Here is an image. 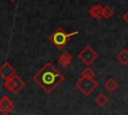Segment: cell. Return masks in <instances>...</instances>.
<instances>
[{
	"label": "cell",
	"instance_id": "obj_2",
	"mask_svg": "<svg viewBox=\"0 0 128 115\" xmlns=\"http://www.w3.org/2000/svg\"><path fill=\"white\" fill-rule=\"evenodd\" d=\"M75 34H78V31L67 33L62 27H59L48 37V39L56 49H63Z\"/></svg>",
	"mask_w": 128,
	"mask_h": 115
},
{
	"label": "cell",
	"instance_id": "obj_1",
	"mask_svg": "<svg viewBox=\"0 0 128 115\" xmlns=\"http://www.w3.org/2000/svg\"><path fill=\"white\" fill-rule=\"evenodd\" d=\"M64 75L58 71L51 62H47L43 67L33 76V80L41 87V89L50 94L55 90L64 80Z\"/></svg>",
	"mask_w": 128,
	"mask_h": 115
},
{
	"label": "cell",
	"instance_id": "obj_5",
	"mask_svg": "<svg viewBox=\"0 0 128 115\" xmlns=\"http://www.w3.org/2000/svg\"><path fill=\"white\" fill-rule=\"evenodd\" d=\"M3 86L10 92L12 93H18L20 92L24 86H25V82L24 80H22L18 75H14L12 76L11 78L7 79V80H4V83H3Z\"/></svg>",
	"mask_w": 128,
	"mask_h": 115
},
{
	"label": "cell",
	"instance_id": "obj_8",
	"mask_svg": "<svg viewBox=\"0 0 128 115\" xmlns=\"http://www.w3.org/2000/svg\"><path fill=\"white\" fill-rule=\"evenodd\" d=\"M88 13L97 20H100L103 17V7L99 4H94L88 9Z\"/></svg>",
	"mask_w": 128,
	"mask_h": 115
},
{
	"label": "cell",
	"instance_id": "obj_10",
	"mask_svg": "<svg viewBox=\"0 0 128 115\" xmlns=\"http://www.w3.org/2000/svg\"><path fill=\"white\" fill-rule=\"evenodd\" d=\"M116 58L118 60V62L122 65H127L128 64V50L126 48H123L122 50H120L117 55Z\"/></svg>",
	"mask_w": 128,
	"mask_h": 115
},
{
	"label": "cell",
	"instance_id": "obj_14",
	"mask_svg": "<svg viewBox=\"0 0 128 115\" xmlns=\"http://www.w3.org/2000/svg\"><path fill=\"white\" fill-rule=\"evenodd\" d=\"M94 71H93V69L92 68H90L89 66L88 67H86L83 71H82V73H81V77H85V78H93L94 77Z\"/></svg>",
	"mask_w": 128,
	"mask_h": 115
},
{
	"label": "cell",
	"instance_id": "obj_17",
	"mask_svg": "<svg viewBox=\"0 0 128 115\" xmlns=\"http://www.w3.org/2000/svg\"><path fill=\"white\" fill-rule=\"evenodd\" d=\"M10 1H15V0H10Z\"/></svg>",
	"mask_w": 128,
	"mask_h": 115
},
{
	"label": "cell",
	"instance_id": "obj_16",
	"mask_svg": "<svg viewBox=\"0 0 128 115\" xmlns=\"http://www.w3.org/2000/svg\"><path fill=\"white\" fill-rule=\"evenodd\" d=\"M120 115H125V114H120Z\"/></svg>",
	"mask_w": 128,
	"mask_h": 115
},
{
	"label": "cell",
	"instance_id": "obj_7",
	"mask_svg": "<svg viewBox=\"0 0 128 115\" xmlns=\"http://www.w3.org/2000/svg\"><path fill=\"white\" fill-rule=\"evenodd\" d=\"M14 75H16V70L8 61H5L0 66V77L4 80H7Z\"/></svg>",
	"mask_w": 128,
	"mask_h": 115
},
{
	"label": "cell",
	"instance_id": "obj_4",
	"mask_svg": "<svg viewBox=\"0 0 128 115\" xmlns=\"http://www.w3.org/2000/svg\"><path fill=\"white\" fill-rule=\"evenodd\" d=\"M77 57L87 66L91 65L97 58H98V53L90 46L86 45L77 55Z\"/></svg>",
	"mask_w": 128,
	"mask_h": 115
},
{
	"label": "cell",
	"instance_id": "obj_15",
	"mask_svg": "<svg viewBox=\"0 0 128 115\" xmlns=\"http://www.w3.org/2000/svg\"><path fill=\"white\" fill-rule=\"evenodd\" d=\"M123 20L126 22V23H128V11H126L125 13H124V15H123Z\"/></svg>",
	"mask_w": 128,
	"mask_h": 115
},
{
	"label": "cell",
	"instance_id": "obj_12",
	"mask_svg": "<svg viewBox=\"0 0 128 115\" xmlns=\"http://www.w3.org/2000/svg\"><path fill=\"white\" fill-rule=\"evenodd\" d=\"M118 86H119L118 82H117L115 79H113V78L108 79V80L105 82V85H104L105 89L108 90L109 92H114V91L118 88Z\"/></svg>",
	"mask_w": 128,
	"mask_h": 115
},
{
	"label": "cell",
	"instance_id": "obj_13",
	"mask_svg": "<svg viewBox=\"0 0 128 115\" xmlns=\"http://www.w3.org/2000/svg\"><path fill=\"white\" fill-rule=\"evenodd\" d=\"M113 15H114V10L112 8H110L107 5L103 7V17L105 19H110Z\"/></svg>",
	"mask_w": 128,
	"mask_h": 115
},
{
	"label": "cell",
	"instance_id": "obj_6",
	"mask_svg": "<svg viewBox=\"0 0 128 115\" xmlns=\"http://www.w3.org/2000/svg\"><path fill=\"white\" fill-rule=\"evenodd\" d=\"M14 109V103L9 96L5 95L0 98V113L3 115H8Z\"/></svg>",
	"mask_w": 128,
	"mask_h": 115
},
{
	"label": "cell",
	"instance_id": "obj_9",
	"mask_svg": "<svg viewBox=\"0 0 128 115\" xmlns=\"http://www.w3.org/2000/svg\"><path fill=\"white\" fill-rule=\"evenodd\" d=\"M72 59H73L72 55H71L69 52L65 51V52H63V53L59 56V58H58V64H59V66H60L61 68H67V67L70 65Z\"/></svg>",
	"mask_w": 128,
	"mask_h": 115
},
{
	"label": "cell",
	"instance_id": "obj_11",
	"mask_svg": "<svg viewBox=\"0 0 128 115\" xmlns=\"http://www.w3.org/2000/svg\"><path fill=\"white\" fill-rule=\"evenodd\" d=\"M95 102H96V104H97L98 106H100V107H105V106L108 104V102H109V98H108L107 95H105L104 93H99V94L96 96V98H95Z\"/></svg>",
	"mask_w": 128,
	"mask_h": 115
},
{
	"label": "cell",
	"instance_id": "obj_3",
	"mask_svg": "<svg viewBox=\"0 0 128 115\" xmlns=\"http://www.w3.org/2000/svg\"><path fill=\"white\" fill-rule=\"evenodd\" d=\"M98 87V82L94 78L80 77L76 82V88L85 96L90 95Z\"/></svg>",
	"mask_w": 128,
	"mask_h": 115
}]
</instances>
